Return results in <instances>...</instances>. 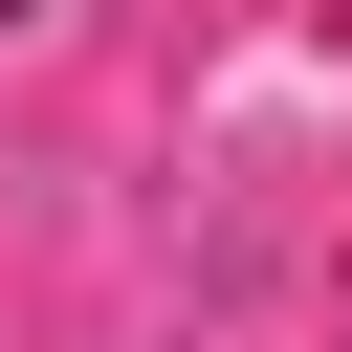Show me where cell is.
<instances>
[{
  "mask_svg": "<svg viewBox=\"0 0 352 352\" xmlns=\"http://www.w3.org/2000/svg\"><path fill=\"white\" fill-rule=\"evenodd\" d=\"M0 22H22V0H0Z\"/></svg>",
  "mask_w": 352,
  "mask_h": 352,
  "instance_id": "1",
  "label": "cell"
}]
</instances>
